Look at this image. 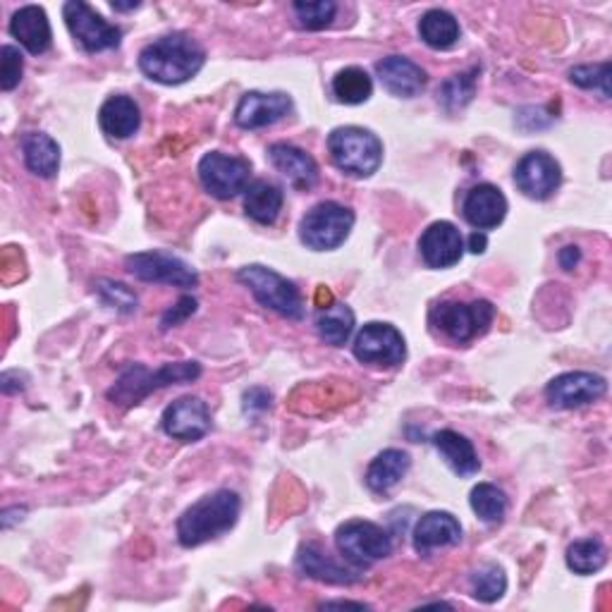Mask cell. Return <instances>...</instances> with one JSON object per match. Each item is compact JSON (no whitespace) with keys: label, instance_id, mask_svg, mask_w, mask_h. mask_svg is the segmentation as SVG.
<instances>
[{"label":"cell","instance_id":"obj_10","mask_svg":"<svg viewBox=\"0 0 612 612\" xmlns=\"http://www.w3.org/2000/svg\"><path fill=\"white\" fill-rule=\"evenodd\" d=\"M199 180L216 199H232L247 191L251 180V163L242 156L222 152L206 154L199 163Z\"/></svg>","mask_w":612,"mask_h":612},{"label":"cell","instance_id":"obj_14","mask_svg":"<svg viewBox=\"0 0 612 612\" xmlns=\"http://www.w3.org/2000/svg\"><path fill=\"white\" fill-rule=\"evenodd\" d=\"M562 183L560 163L546 152H529L517 163L515 185L529 199L546 201L558 191Z\"/></svg>","mask_w":612,"mask_h":612},{"label":"cell","instance_id":"obj_42","mask_svg":"<svg viewBox=\"0 0 612 612\" xmlns=\"http://www.w3.org/2000/svg\"><path fill=\"white\" fill-rule=\"evenodd\" d=\"M579 259H581L579 247H564L560 251V263H562L564 271H572V268L579 263Z\"/></svg>","mask_w":612,"mask_h":612},{"label":"cell","instance_id":"obj_18","mask_svg":"<svg viewBox=\"0 0 612 612\" xmlns=\"http://www.w3.org/2000/svg\"><path fill=\"white\" fill-rule=\"evenodd\" d=\"M419 251L428 268H450L459 263L461 253H465V240L453 222L438 220L422 235Z\"/></svg>","mask_w":612,"mask_h":612},{"label":"cell","instance_id":"obj_44","mask_svg":"<svg viewBox=\"0 0 612 612\" xmlns=\"http://www.w3.org/2000/svg\"><path fill=\"white\" fill-rule=\"evenodd\" d=\"M321 608H360V610H364L366 605L364 603H350V601H331V603H323Z\"/></svg>","mask_w":612,"mask_h":612},{"label":"cell","instance_id":"obj_46","mask_svg":"<svg viewBox=\"0 0 612 612\" xmlns=\"http://www.w3.org/2000/svg\"><path fill=\"white\" fill-rule=\"evenodd\" d=\"M331 302H333V294L328 292L325 288H321L319 290V307H325V304H331Z\"/></svg>","mask_w":612,"mask_h":612},{"label":"cell","instance_id":"obj_40","mask_svg":"<svg viewBox=\"0 0 612 612\" xmlns=\"http://www.w3.org/2000/svg\"><path fill=\"white\" fill-rule=\"evenodd\" d=\"M194 311H197V300H194V297H180L177 304L166 311V317L160 321V328L163 331H170V328L187 321Z\"/></svg>","mask_w":612,"mask_h":612},{"label":"cell","instance_id":"obj_12","mask_svg":"<svg viewBox=\"0 0 612 612\" xmlns=\"http://www.w3.org/2000/svg\"><path fill=\"white\" fill-rule=\"evenodd\" d=\"M354 356L362 364L373 366H397L405 362L407 345L405 338L391 323L371 321L366 323L354 340Z\"/></svg>","mask_w":612,"mask_h":612},{"label":"cell","instance_id":"obj_26","mask_svg":"<svg viewBox=\"0 0 612 612\" xmlns=\"http://www.w3.org/2000/svg\"><path fill=\"white\" fill-rule=\"evenodd\" d=\"M24 166L34 175L43 177V180H51L55 177L58 168H61V146L53 137L43 132H29L20 142Z\"/></svg>","mask_w":612,"mask_h":612},{"label":"cell","instance_id":"obj_25","mask_svg":"<svg viewBox=\"0 0 612 612\" xmlns=\"http://www.w3.org/2000/svg\"><path fill=\"white\" fill-rule=\"evenodd\" d=\"M98 125L113 139H129L142 125V111L129 96H111L98 111Z\"/></svg>","mask_w":612,"mask_h":612},{"label":"cell","instance_id":"obj_31","mask_svg":"<svg viewBox=\"0 0 612 612\" xmlns=\"http://www.w3.org/2000/svg\"><path fill=\"white\" fill-rule=\"evenodd\" d=\"M333 94L345 106H360L373 94V80L364 68H345L333 77Z\"/></svg>","mask_w":612,"mask_h":612},{"label":"cell","instance_id":"obj_30","mask_svg":"<svg viewBox=\"0 0 612 612\" xmlns=\"http://www.w3.org/2000/svg\"><path fill=\"white\" fill-rule=\"evenodd\" d=\"M419 34L426 46L436 51L453 49L459 41V22L447 10H428L419 20Z\"/></svg>","mask_w":612,"mask_h":612},{"label":"cell","instance_id":"obj_17","mask_svg":"<svg viewBox=\"0 0 612 612\" xmlns=\"http://www.w3.org/2000/svg\"><path fill=\"white\" fill-rule=\"evenodd\" d=\"M461 216L479 232L498 228L507 216V199L496 185H476L467 191L461 204Z\"/></svg>","mask_w":612,"mask_h":612},{"label":"cell","instance_id":"obj_13","mask_svg":"<svg viewBox=\"0 0 612 612\" xmlns=\"http://www.w3.org/2000/svg\"><path fill=\"white\" fill-rule=\"evenodd\" d=\"M608 393V381L591 371H570L546 385V397L556 409H577L591 405Z\"/></svg>","mask_w":612,"mask_h":612},{"label":"cell","instance_id":"obj_7","mask_svg":"<svg viewBox=\"0 0 612 612\" xmlns=\"http://www.w3.org/2000/svg\"><path fill=\"white\" fill-rule=\"evenodd\" d=\"M354 228L352 208L338 201H321L300 222L302 242L313 251H331L348 240Z\"/></svg>","mask_w":612,"mask_h":612},{"label":"cell","instance_id":"obj_24","mask_svg":"<svg viewBox=\"0 0 612 612\" xmlns=\"http://www.w3.org/2000/svg\"><path fill=\"white\" fill-rule=\"evenodd\" d=\"M433 445H436V450L447 461V467H450L457 476L479 474L481 459H479V455H476L474 445L467 436H461V433H457V431L445 428V431H438L436 436H433Z\"/></svg>","mask_w":612,"mask_h":612},{"label":"cell","instance_id":"obj_38","mask_svg":"<svg viewBox=\"0 0 612 612\" xmlns=\"http://www.w3.org/2000/svg\"><path fill=\"white\" fill-rule=\"evenodd\" d=\"M101 300L106 302L111 309L121 311V313H132L137 311V294H134L123 282H113V280H101L96 286Z\"/></svg>","mask_w":612,"mask_h":612},{"label":"cell","instance_id":"obj_43","mask_svg":"<svg viewBox=\"0 0 612 612\" xmlns=\"http://www.w3.org/2000/svg\"><path fill=\"white\" fill-rule=\"evenodd\" d=\"M486 247H488L486 235L479 232V230L471 232V237H469V251H471V253H484Z\"/></svg>","mask_w":612,"mask_h":612},{"label":"cell","instance_id":"obj_8","mask_svg":"<svg viewBox=\"0 0 612 612\" xmlns=\"http://www.w3.org/2000/svg\"><path fill=\"white\" fill-rule=\"evenodd\" d=\"M492 319H496V307L486 300H476L469 304L440 302L431 311V323L453 342H469L484 335Z\"/></svg>","mask_w":612,"mask_h":612},{"label":"cell","instance_id":"obj_27","mask_svg":"<svg viewBox=\"0 0 612 612\" xmlns=\"http://www.w3.org/2000/svg\"><path fill=\"white\" fill-rule=\"evenodd\" d=\"M412 467V459L405 450H383L376 459L371 461L366 469V486L373 492H387L393 490L402 479H405L407 471Z\"/></svg>","mask_w":612,"mask_h":612},{"label":"cell","instance_id":"obj_15","mask_svg":"<svg viewBox=\"0 0 612 612\" xmlns=\"http://www.w3.org/2000/svg\"><path fill=\"white\" fill-rule=\"evenodd\" d=\"M160 426L175 440L197 443L211 428V412L201 397H180L163 412Z\"/></svg>","mask_w":612,"mask_h":612},{"label":"cell","instance_id":"obj_3","mask_svg":"<svg viewBox=\"0 0 612 612\" xmlns=\"http://www.w3.org/2000/svg\"><path fill=\"white\" fill-rule=\"evenodd\" d=\"M201 376V364L199 362H175V364H163L160 369L152 371L142 364H129L117 383L108 391V400L115 407H134L139 405L144 397L152 395L154 391L168 385H183L191 383Z\"/></svg>","mask_w":612,"mask_h":612},{"label":"cell","instance_id":"obj_11","mask_svg":"<svg viewBox=\"0 0 612 612\" xmlns=\"http://www.w3.org/2000/svg\"><path fill=\"white\" fill-rule=\"evenodd\" d=\"M127 271L144 282H166L175 288H197L199 276L189 263L168 251H139L125 259Z\"/></svg>","mask_w":612,"mask_h":612},{"label":"cell","instance_id":"obj_4","mask_svg":"<svg viewBox=\"0 0 612 612\" xmlns=\"http://www.w3.org/2000/svg\"><path fill=\"white\" fill-rule=\"evenodd\" d=\"M237 280L242 282L249 292L257 297V302L266 309H271L280 317L292 319V321H302L307 307H304V297L297 290L292 280L282 278L273 268H266L259 263H251L240 268L237 273Z\"/></svg>","mask_w":612,"mask_h":612},{"label":"cell","instance_id":"obj_6","mask_svg":"<svg viewBox=\"0 0 612 612\" xmlns=\"http://www.w3.org/2000/svg\"><path fill=\"white\" fill-rule=\"evenodd\" d=\"M335 546L340 556L362 572L393 556L391 533L366 519H350L340 525L335 531Z\"/></svg>","mask_w":612,"mask_h":612},{"label":"cell","instance_id":"obj_33","mask_svg":"<svg viewBox=\"0 0 612 612\" xmlns=\"http://www.w3.org/2000/svg\"><path fill=\"white\" fill-rule=\"evenodd\" d=\"M471 595L479 603H496L507 591V574L500 564L486 562L471 574Z\"/></svg>","mask_w":612,"mask_h":612},{"label":"cell","instance_id":"obj_45","mask_svg":"<svg viewBox=\"0 0 612 612\" xmlns=\"http://www.w3.org/2000/svg\"><path fill=\"white\" fill-rule=\"evenodd\" d=\"M142 3H137V0H134V3H111L113 10L117 12H129V10H137Z\"/></svg>","mask_w":612,"mask_h":612},{"label":"cell","instance_id":"obj_1","mask_svg":"<svg viewBox=\"0 0 612 612\" xmlns=\"http://www.w3.org/2000/svg\"><path fill=\"white\" fill-rule=\"evenodd\" d=\"M206 63V51L197 39L175 32L160 37L139 53V70L158 84H185L197 77Z\"/></svg>","mask_w":612,"mask_h":612},{"label":"cell","instance_id":"obj_16","mask_svg":"<svg viewBox=\"0 0 612 612\" xmlns=\"http://www.w3.org/2000/svg\"><path fill=\"white\" fill-rule=\"evenodd\" d=\"M290 111H292V98L288 94L247 92L235 108V123L242 129H261L280 123L282 117L290 115Z\"/></svg>","mask_w":612,"mask_h":612},{"label":"cell","instance_id":"obj_19","mask_svg":"<svg viewBox=\"0 0 612 612\" xmlns=\"http://www.w3.org/2000/svg\"><path fill=\"white\" fill-rule=\"evenodd\" d=\"M297 570L304 577H311L323 584H338V587H350L362 579V570H356L350 562L340 564L335 558L328 556L317 546H302L297 552Z\"/></svg>","mask_w":612,"mask_h":612},{"label":"cell","instance_id":"obj_32","mask_svg":"<svg viewBox=\"0 0 612 612\" xmlns=\"http://www.w3.org/2000/svg\"><path fill=\"white\" fill-rule=\"evenodd\" d=\"M564 558H567V567H570L574 574L589 577V574L601 572L605 567L608 548L599 539H581L567 548Z\"/></svg>","mask_w":612,"mask_h":612},{"label":"cell","instance_id":"obj_29","mask_svg":"<svg viewBox=\"0 0 612 612\" xmlns=\"http://www.w3.org/2000/svg\"><path fill=\"white\" fill-rule=\"evenodd\" d=\"M317 328L328 345L342 348L354 333V311L342 302H331L328 307L319 309Z\"/></svg>","mask_w":612,"mask_h":612},{"label":"cell","instance_id":"obj_2","mask_svg":"<svg viewBox=\"0 0 612 612\" xmlns=\"http://www.w3.org/2000/svg\"><path fill=\"white\" fill-rule=\"evenodd\" d=\"M242 512V500L235 490H216L194 502L177 519V541L185 548H197L228 533Z\"/></svg>","mask_w":612,"mask_h":612},{"label":"cell","instance_id":"obj_22","mask_svg":"<svg viewBox=\"0 0 612 612\" xmlns=\"http://www.w3.org/2000/svg\"><path fill=\"white\" fill-rule=\"evenodd\" d=\"M268 158H271L273 168L282 173L290 180L294 189H311L319 183V163L313 160L304 148H297L292 144H273L268 148Z\"/></svg>","mask_w":612,"mask_h":612},{"label":"cell","instance_id":"obj_23","mask_svg":"<svg viewBox=\"0 0 612 612\" xmlns=\"http://www.w3.org/2000/svg\"><path fill=\"white\" fill-rule=\"evenodd\" d=\"M10 34L32 55L46 53L53 43L49 14L39 6H24L14 12L10 20Z\"/></svg>","mask_w":612,"mask_h":612},{"label":"cell","instance_id":"obj_9","mask_svg":"<svg viewBox=\"0 0 612 612\" xmlns=\"http://www.w3.org/2000/svg\"><path fill=\"white\" fill-rule=\"evenodd\" d=\"M63 18L74 41H77L86 53H101L121 46L123 29L111 24L108 20H103L92 6L82 3V0H70V3H65Z\"/></svg>","mask_w":612,"mask_h":612},{"label":"cell","instance_id":"obj_35","mask_svg":"<svg viewBox=\"0 0 612 612\" xmlns=\"http://www.w3.org/2000/svg\"><path fill=\"white\" fill-rule=\"evenodd\" d=\"M476 72H479V70H469V72L455 74V77L445 80L440 84L438 101L443 103V108L447 113L461 111L474 98V94H476Z\"/></svg>","mask_w":612,"mask_h":612},{"label":"cell","instance_id":"obj_34","mask_svg":"<svg viewBox=\"0 0 612 612\" xmlns=\"http://www.w3.org/2000/svg\"><path fill=\"white\" fill-rule=\"evenodd\" d=\"M471 510L486 525H500L507 515V496L492 484H479L469 496Z\"/></svg>","mask_w":612,"mask_h":612},{"label":"cell","instance_id":"obj_28","mask_svg":"<svg viewBox=\"0 0 612 612\" xmlns=\"http://www.w3.org/2000/svg\"><path fill=\"white\" fill-rule=\"evenodd\" d=\"M282 189L268 180H257L247 187L245 194V211L251 220H257L259 226H273L282 211Z\"/></svg>","mask_w":612,"mask_h":612},{"label":"cell","instance_id":"obj_36","mask_svg":"<svg viewBox=\"0 0 612 612\" xmlns=\"http://www.w3.org/2000/svg\"><path fill=\"white\" fill-rule=\"evenodd\" d=\"M297 22H300L302 29H309V32H319V29H325L335 20L338 6L333 0H317V3H302V0H297L292 6Z\"/></svg>","mask_w":612,"mask_h":612},{"label":"cell","instance_id":"obj_20","mask_svg":"<svg viewBox=\"0 0 612 612\" xmlns=\"http://www.w3.org/2000/svg\"><path fill=\"white\" fill-rule=\"evenodd\" d=\"M461 541V525L455 515L433 510L426 512L414 529V550L419 556H431L438 548H453Z\"/></svg>","mask_w":612,"mask_h":612},{"label":"cell","instance_id":"obj_21","mask_svg":"<svg viewBox=\"0 0 612 612\" xmlns=\"http://www.w3.org/2000/svg\"><path fill=\"white\" fill-rule=\"evenodd\" d=\"M376 74L381 84L400 98H414L426 86V72L422 65L405 55H387L376 63Z\"/></svg>","mask_w":612,"mask_h":612},{"label":"cell","instance_id":"obj_39","mask_svg":"<svg viewBox=\"0 0 612 612\" xmlns=\"http://www.w3.org/2000/svg\"><path fill=\"white\" fill-rule=\"evenodd\" d=\"M22 53L14 46L0 49V89H3V92H12V89L22 82Z\"/></svg>","mask_w":612,"mask_h":612},{"label":"cell","instance_id":"obj_41","mask_svg":"<svg viewBox=\"0 0 612 612\" xmlns=\"http://www.w3.org/2000/svg\"><path fill=\"white\" fill-rule=\"evenodd\" d=\"M245 412L251 414V416H257V414H263L271 409V393L263 391V387H251V391L245 393Z\"/></svg>","mask_w":612,"mask_h":612},{"label":"cell","instance_id":"obj_37","mask_svg":"<svg viewBox=\"0 0 612 612\" xmlns=\"http://www.w3.org/2000/svg\"><path fill=\"white\" fill-rule=\"evenodd\" d=\"M570 82L579 89H593L603 98H610V63L599 65H579L570 70Z\"/></svg>","mask_w":612,"mask_h":612},{"label":"cell","instance_id":"obj_5","mask_svg":"<svg viewBox=\"0 0 612 612\" xmlns=\"http://www.w3.org/2000/svg\"><path fill=\"white\" fill-rule=\"evenodd\" d=\"M328 152L335 166L352 177H371L383 163V144L371 129L338 127L328 137Z\"/></svg>","mask_w":612,"mask_h":612}]
</instances>
